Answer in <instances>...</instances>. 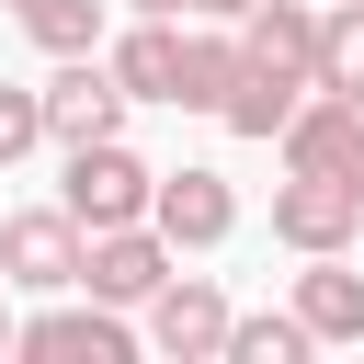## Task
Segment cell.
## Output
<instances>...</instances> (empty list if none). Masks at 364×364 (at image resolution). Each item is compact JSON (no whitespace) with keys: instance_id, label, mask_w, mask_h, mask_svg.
I'll return each mask as SVG.
<instances>
[{"instance_id":"6da1fadb","label":"cell","mask_w":364,"mask_h":364,"mask_svg":"<svg viewBox=\"0 0 364 364\" xmlns=\"http://www.w3.org/2000/svg\"><path fill=\"white\" fill-rule=\"evenodd\" d=\"M80 228H148L159 216V171L125 148V136H91V148H68V193H57Z\"/></svg>"},{"instance_id":"7a4b0ae2","label":"cell","mask_w":364,"mask_h":364,"mask_svg":"<svg viewBox=\"0 0 364 364\" xmlns=\"http://www.w3.org/2000/svg\"><path fill=\"white\" fill-rule=\"evenodd\" d=\"M80 262H91V228H80L68 205H23V216H0V284L68 296V284H80Z\"/></svg>"},{"instance_id":"3957f363","label":"cell","mask_w":364,"mask_h":364,"mask_svg":"<svg viewBox=\"0 0 364 364\" xmlns=\"http://www.w3.org/2000/svg\"><path fill=\"white\" fill-rule=\"evenodd\" d=\"M171 273H182V250H171V228H159V216H148V228H91L80 296H102V307H148Z\"/></svg>"},{"instance_id":"277c9868","label":"cell","mask_w":364,"mask_h":364,"mask_svg":"<svg viewBox=\"0 0 364 364\" xmlns=\"http://www.w3.org/2000/svg\"><path fill=\"white\" fill-rule=\"evenodd\" d=\"M125 80H114V57L91 46V57H57V80H46V136L57 148H91V136H114L125 125Z\"/></svg>"},{"instance_id":"5b68a950","label":"cell","mask_w":364,"mask_h":364,"mask_svg":"<svg viewBox=\"0 0 364 364\" xmlns=\"http://www.w3.org/2000/svg\"><path fill=\"white\" fill-rule=\"evenodd\" d=\"M353 228H364V193L341 171H284L273 182V239L284 250H353Z\"/></svg>"},{"instance_id":"8992f818","label":"cell","mask_w":364,"mask_h":364,"mask_svg":"<svg viewBox=\"0 0 364 364\" xmlns=\"http://www.w3.org/2000/svg\"><path fill=\"white\" fill-rule=\"evenodd\" d=\"M228 330H239V307H228L205 273H171V284L148 296V353H171V364H205V353H228Z\"/></svg>"},{"instance_id":"52a82bcc","label":"cell","mask_w":364,"mask_h":364,"mask_svg":"<svg viewBox=\"0 0 364 364\" xmlns=\"http://www.w3.org/2000/svg\"><path fill=\"white\" fill-rule=\"evenodd\" d=\"M148 330H125V307H46V318H23V341L11 353H34V364H125Z\"/></svg>"},{"instance_id":"ba28073f","label":"cell","mask_w":364,"mask_h":364,"mask_svg":"<svg viewBox=\"0 0 364 364\" xmlns=\"http://www.w3.org/2000/svg\"><path fill=\"white\" fill-rule=\"evenodd\" d=\"M318 23H330V11H307V0H250V11H239V46H250V68L318 80Z\"/></svg>"},{"instance_id":"9c48e42d","label":"cell","mask_w":364,"mask_h":364,"mask_svg":"<svg viewBox=\"0 0 364 364\" xmlns=\"http://www.w3.org/2000/svg\"><path fill=\"white\" fill-rule=\"evenodd\" d=\"M159 228H171V250H216V239L239 228L228 171H159Z\"/></svg>"},{"instance_id":"30bf717a","label":"cell","mask_w":364,"mask_h":364,"mask_svg":"<svg viewBox=\"0 0 364 364\" xmlns=\"http://www.w3.org/2000/svg\"><path fill=\"white\" fill-rule=\"evenodd\" d=\"M353 136H364V102H353V91H307L296 125H284V171H341Z\"/></svg>"},{"instance_id":"8fae6325","label":"cell","mask_w":364,"mask_h":364,"mask_svg":"<svg viewBox=\"0 0 364 364\" xmlns=\"http://www.w3.org/2000/svg\"><path fill=\"white\" fill-rule=\"evenodd\" d=\"M296 318H307L318 341H364V273H353L341 250H307V273H296Z\"/></svg>"},{"instance_id":"7c38bea8","label":"cell","mask_w":364,"mask_h":364,"mask_svg":"<svg viewBox=\"0 0 364 364\" xmlns=\"http://www.w3.org/2000/svg\"><path fill=\"white\" fill-rule=\"evenodd\" d=\"M114 80H125L136 102H171V91H182V23H171V11H136V34L114 46Z\"/></svg>"},{"instance_id":"4fadbf2b","label":"cell","mask_w":364,"mask_h":364,"mask_svg":"<svg viewBox=\"0 0 364 364\" xmlns=\"http://www.w3.org/2000/svg\"><path fill=\"white\" fill-rule=\"evenodd\" d=\"M239 80H250V46L239 34H182V91H171L182 114H228Z\"/></svg>"},{"instance_id":"5bb4252c","label":"cell","mask_w":364,"mask_h":364,"mask_svg":"<svg viewBox=\"0 0 364 364\" xmlns=\"http://www.w3.org/2000/svg\"><path fill=\"white\" fill-rule=\"evenodd\" d=\"M307 91H318V80H284V68H250V80L228 91V114H216V125H228V136H284Z\"/></svg>"},{"instance_id":"9a60e30c","label":"cell","mask_w":364,"mask_h":364,"mask_svg":"<svg viewBox=\"0 0 364 364\" xmlns=\"http://www.w3.org/2000/svg\"><path fill=\"white\" fill-rule=\"evenodd\" d=\"M318 353V330L296 318V307H273V318H239L228 330V364H307Z\"/></svg>"},{"instance_id":"2e32d148","label":"cell","mask_w":364,"mask_h":364,"mask_svg":"<svg viewBox=\"0 0 364 364\" xmlns=\"http://www.w3.org/2000/svg\"><path fill=\"white\" fill-rule=\"evenodd\" d=\"M318 91L364 102V0H330V23H318Z\"/></svg>"},{"instance_id":"e0dca14e","label":"cell","mask_w":364,"mask_h":364,"mask_svg":"<svg viewBox=\"0 0 364 364\" xmlns=\"http://www.w3.org/2000/svg\"><path fill=\"white\" fill-rule=\"evenodd\" d=\"M23 34H34L46 57H91V46H102V0H46V11H23Z\"/></svg>"},{"instance_id":"ac0fdd59","label":"cell","mask_w":364,"mask_h":364,"mask_svg":"<svg viewBox=\"0 0 364 364\" xmlns=\"http://www.w3.org/2000/svg\"><path fill=\"white\" fill-rule=\"evenodd\" d=\"M34 148H46V91L0 80V171H11V159H34Z\"/></svg>"},{"instance_id":"d6986e66","label":"cell","mask_w":364,"mask_h":364,"mask_svg":"<svg viewBox=\"0 0 364 364\" xmlns=\"http://www.w3.org/2000/svg\"><path fill=\"white\" fill-rule=\"evenodd\" d=\"M182 11H216V23H239V11H250V0H182Z\"/></svg>"},{"instance_id":"ffe728a7","label":"cell","mask_w":364,"mask_h":364,"mask_svg":"<svg viewBox=\"0 0 364 364\" xmlns=\"http://www.w3.org/2000/svg\"><path fill=\"white\" fill-rule=\"evenodd\" d=\"M341 182H353V193H364V136H353V159H341Z\"/></svg>"},{"instance_id":"44dd1931","label":"cell","mask_w":364,"mask_h":364,"mask_svg":"<svg viewBox=\"0 0 364 364\" xmlns=\"http://www.w3.org/2000/svg\"><path fill=\"white\" fill-rule=\"evenodd\" d=\"M11 341H23V318H11V307H0V353H11Z\"/></svg>"},{"instance_id":"7402d4cb","label":"cell","mask_w":364,"mask_h":364,"mask_svg":"<svg viewBox=\"0 0 364 364\" xmlns=\"http://www.w3.org/2000/svg\"><path fill=\"white\" fill-rule=\"evenodd\" d=\"M23 11H46V0H11V23H23Z\"/></svg>"}]
</instances>
